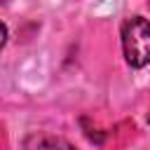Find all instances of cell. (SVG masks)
<instances>
[{"label":"cell","mask_w":150,"mask_h":150,"mask_svg":"<svg viewBox=\"0 0 150 150\" xmlns=\"http://www.w3.org/2000/svg\"><path fill=\"white\" fill-rule=\"evenodd\" d=\"M122 49L131 68L150 63V21L143 16H129L122 23Z\"/></svg>","instance_id":"6da1fadb"},{"label":"cell","mask_w":150,"mask_h":150,"mask_svg":"<svg viewBox=\"0 0 150 150\" xmlns=\"http://www.w3.org/2000/svg\"><path fill=\"white\" fill-rule=\"evenodd\" d=\"M33 150H75L68 141L56 138V136H38Z\"/></svg>","instance_id":"7a4b0ae2"},{"label":"cell","mask_w":150,"mask_h":150,"mask_svg":"<svg viewBox=\"0 0 150 150\" xmlns=\"http://www.w3.org/2000/svg\"><path fill=\"white\" fill-rule=\"evenodd\" d=\"M5 42H7V26L0 21V49L5 47Z\"/></svg>","instance_id":"3957f363"},{"label":"cell","mask_w":150,"mask_h":150,"mask_svg":"<svg viewBox=\"0 0 150 150\" xmlns=\"http://www.w3.org/2000/svg\"><path fill=\"white\" fill-rule=\"evenodd\" d=\"M148 124H150V110H148Z\"/></svg>","instance_id":"277c9868"},{"label":"cell","mask_w":150,"mask_h":150,"mask_svg":"<svg viewBox=\"0 0 150 150\" xmlns=\"http://www.w3.org/2000/svg\"><path fill=\"white\" fill-rule=\"evenodd\" d=\"M148 7H150V0H148Z\"/></svg>","instance_id":"5b68a950"}]
</instances>
